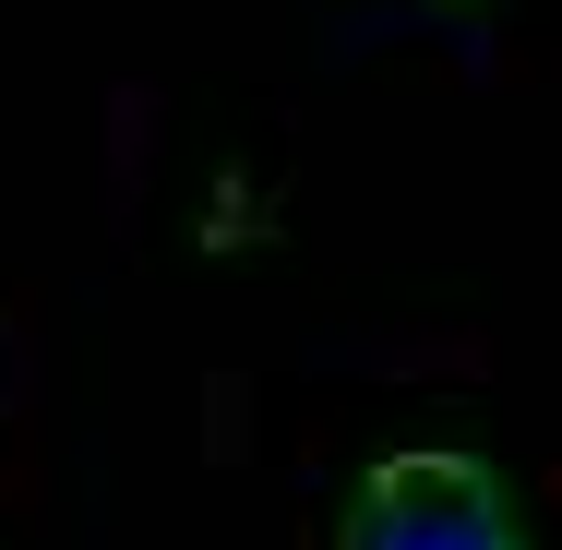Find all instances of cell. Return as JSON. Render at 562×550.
Instances as JSON below:
<instances>
[{
  "label": "cell",
  "instance_id": "obj_1",
  "mask_svg": "<svg viewBox=\"0 0 562 550\" xmlns=\"http://www.w3.org/2000/svg\"><path fill=\"white\" fill-rule=\"evenodd\" d=\"M336 550H527V515L491 454L467 442H395L359 467L336 515Z\"/></svg>",
  "mask_w": 562,
  "mask_h": 550
}]
</instances>
